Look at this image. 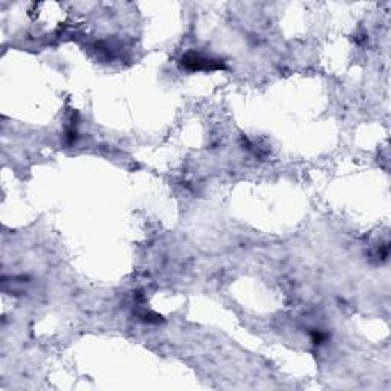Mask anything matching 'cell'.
Masks as SVG:
<instances>
[{
	"instance_id": "cell-1",
	"label": "cell",
	"mask_w": 391,
	"mask_h": 391,
	"mask_svg": "<svg viewBox=\"0 0 391 391\" xmlns=\"http://www.w3.org/2000/svg\"><path fill=\"white\" fill-rule=\"evenodd\" d=\"M182 66L189 70H196V72H199V70H221L225 69V65L222 60H217V58H211V57H205L202 56L199 52H189L185 54L182 57Z\"/></svg>"
}]
</instances>
